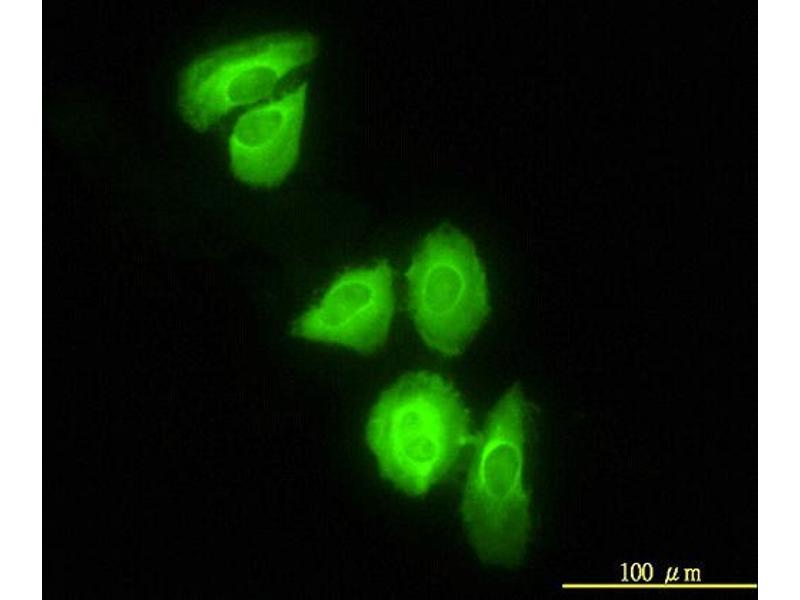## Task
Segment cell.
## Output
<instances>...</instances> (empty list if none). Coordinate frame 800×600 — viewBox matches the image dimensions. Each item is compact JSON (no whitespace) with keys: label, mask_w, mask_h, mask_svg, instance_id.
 <instances>
[{"label":"cell","mask_w":800,"mask_h":600,"mask_svg":"<svg viewBox=\"0 0 800 600\" xmlns=\"http://www.w3.org/2000/svg\"><path fill=\"white\" fill-rule=\"evenodd\" d=\"M307 88L303 82L237 119L228 141L230 169L237 179L266 188L285 180L300 152Z\"/></svg>","instance_id":"obj_6"},{"label":"cell","mask_w":800,"mask_h":600,"mask_svg":"<svg viewBox=\"0 0 800 600\" xmlns=\"http://www.w3.org/2000/svg\"><path fill=\"white\" fill-rule=\"evenodd\" d=\"M381 475L408 495L425 494L473 443L470 414L441 375L409 372L385 390L366 429Z\"/></svg>","instance_id":"obj_1"},{"label":"cell","mask_w":800,"mask_h":600,"mask_svg":"<svg viewBox=\"0 0 800 600\" xmlns=\"http://www.w3.org/2000/svg\"><path fill=\"white\" fill-rule=\"evenodd\" d=\"M392 269L387 260L372 268L344 271L319 303L297 318L291 333L371 354L386 341L394 313Z\"/></svg>","instance_id":"obj_5"},{"label":"cell","mask_w":800,"mask_h":600,"mask_svg":"<svg viewBox=\"0 0 800 600\" xmlns=\"http://www.w3.org/2000/svg\"><path fill=\"white\" fill-rule=\"evenodd\" d=\"M319 50L309 32H276L221 46L193 60L178 90L183 120L204 132L231 110L273 93L291 71L311 62Z\"/></svg>","instance_id":"obj_4"},{"label":"cell","mask_w":800,"mask_h":600,"mask_svg":"<svg viewBox=\"0 0 800 600\" xmlns=\"http://www.w3.org/2000/svg\"><path fill=\"white\" fill-rule=\"evenodd\" d=\"M524 419V396L516 383L473 441L461 513L477 554L492 564H518L531 529L530 493L523 485Z\"/></svg>","instance_id":"obj_2"},{"label":"cell","mask_w":800,"mask_h":600,"mask_svg":"<svg viewBox=\"0 0 800 600\" xmlns=\"http://www.w3.org/2000/svg\"><path fill=\"white\" fill-rule=\"evenodd\" d=\"M405 275L409 311L423 341L443 355L460 354L490 311L474 243L443 224L425 237Z\"/></svg>","instance_id":"obj_3"}]
</instances>
